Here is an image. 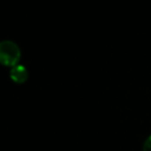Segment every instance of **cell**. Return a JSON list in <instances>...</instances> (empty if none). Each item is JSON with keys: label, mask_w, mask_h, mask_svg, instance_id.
<instances>
[{"label": "cell", "mask_w": 151, "mask_h": 151, "mask_svg": "<svg viewBox=\"0 0 151 151\" xmlns=\"http://www.w3.org/2000/svg\"><path fill=\"white\" fill-rule=\"evenodd\" d=\"M21 60V50L12 40L0 41V64L6 67H14Z\"/></svg>", "instance_id": "obj_1"}, {"label": "cell", "mask_w": 151, "mask_h": 151, "mask_svg": "<svg viewBox=\"0 0 151 151\" xmlns=\"http://www.w3.org/2000/svg\"><path fill=\"white\" fill-rule=\"evenodd\" d=\"M9 77L14 82L18 84H22L27 81L29 77V73L27 68L24 65H17L12 67L9 71Z\"/></svg>", "instance_id": "obj_2"}, {"label": "cell", "mask_w": 151, "mask_h": 151, "mask_svg": "<svg viewBox=\"0 0 151 151\" xmlns=\"http://www.w3.org/2000/svg\"><path fill=\"white\" fill-rule=\"evenodd\" d=\"M143 151H151V135L145 140V142H144Z\"/></svg>", "instance_id": "obj_3"}]
</instances>
